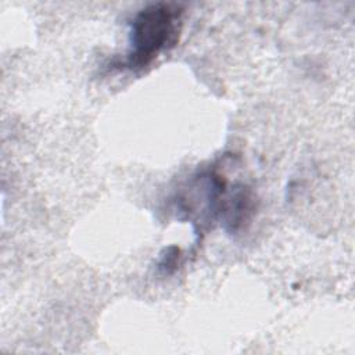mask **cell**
I'll return each mask as SVG.
<instances>
[{"mask_svg":"<svg viewBox=\"0 0 355 355\" xmlns=\"http://www.w3.org/2000/svg\"><path fill=\"white\" fill-rule=\"evenodd\" d=\"M182 14V7L172 3H153L141 8L130 22L129 50L121 67L143 69L173 47L180 33Z\"/></svg>","mask_w":355,"mask_h":355,"instance_id":"cell-1","label":"cell"},{"mask_svg":"<svg viewBox=\"0 0 355 355\" xmlns=\"http://www.w3.org/2000/svg\"><path fill=\"white\" fill-rule=\"evenodd\" d=\"M179 248L176 247H169L168 250H165V255H161V259L158 262V269L161 272H164L165 275H169L175 270V268L178 266V261H179Z\"/></svg>","mask_w":355,"mask_h":355,"instance_id":"cell-2","label":"cell"}]
</instances>
